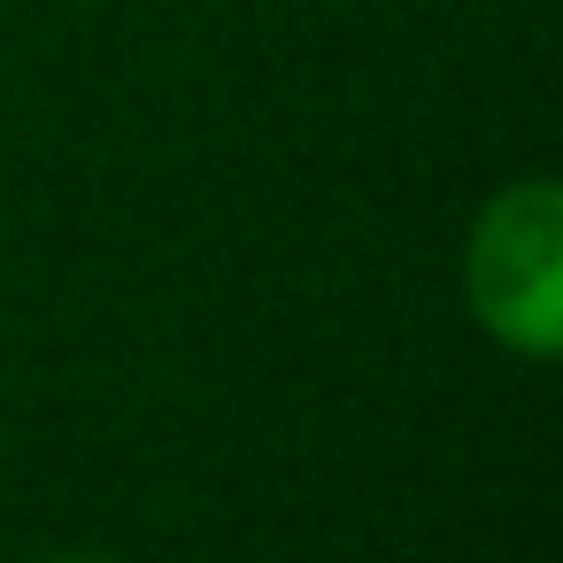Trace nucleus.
Here are the masks:
<instances>
[{"label": "nucleus", "mask_w": 563, "mask_h": 563, "mask_svg": "<svg viewBox=\"0 0 563 563\" xmlns=\"http://www.w3.org/2000/svg\"><path fill=\"white\" fill-rule=\"evenodd\" d=\"M63 563H78V555H63Z\"/></svg>", "instance_id": "obj_2"}, {"label": "nucleus", "mask_w": 563, "mask_h": 563, "mask_svg": "<svg viewBox=\"0 0 563 563\" xmlns=\"http://www.w3.org/2000/svg\"><path fill=\"white\" fill-rule=\"evenodd\" d=\"M563 201L555 186H517L486 209L478 240H471V301L478 317L525 347V355H548L555 347V324H563Z\"/></svg>", "instance_id": "obj_1"}]
</instances>
